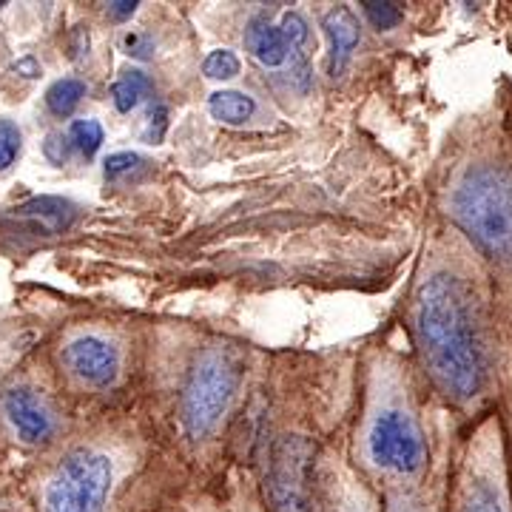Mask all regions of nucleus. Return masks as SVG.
Returning <instances> with one entry per match:
<instances>
[{
	"label": "nucleus",
	"instance_id": "14",
	"mask_svg": "<svg viewBox=\"0 0 512 512\" xmlns=\"http://www.w3.org/2000/svg\"><path fill=\"white\" fill-rule=\"evenodd\" d=\"M151 92H154V80L146 72H140V69H128V72H123L114 80L111 100H114V109L120 111V114H128V111L137 109Z\"/></svg>",
	"mask_w": 512,
	"mask_h": 512
},
{
	"label": "nucleus",
	"instance_id": "20",
	"mask_svg": "<svg viewBox=\"0 0 512 512\" xmlns=\"http://www.w3.org/2000/svg\"><path fill=\"white\" fill-rule=\"evenodd\" d=\"M362 15L379 32H390V29H396L404 20V12L399 3H373V0H367V3H362Z\"/></svg>",
	"mask_w": 512,
	"mask_h": 512
},
{
	"label": "nucleus",
	"instance_id": "27",
	"mask_svg": "<svg viewBox=\"0 0 512 512\" xmlns=\"http://www.w3.org/2000/svg\"><path fill=\"white\" fill-rule=\"evenodd\" d=\"M12 72H18L26 80H35V77H40V63H37L35 57H20V60L12 63Z\"/></svg>",
	"mask_w": 512,
	"mask_h": 512
},
{
	"label": "nucleus",
	"instance_id": "4",
	"mask_svg": "<svg viewBox=\"0 0 512 512\" xmlns=\"http://www.w3.org/2000/svg\"><path fill=\"white\" fill-rule=\"evenodd\" d=\"M458 228L493 259L512 256V171L501 165L470 168L450 194Z\"/></svg>",
	"mask_w": 512,
	"mask_h": 512
},
{
	"label": "nucleus",
	"instance_id": "3",
	"mask_svg": "<svg viewBox=\"0 0 512 512\" xmlns=\"http://www.w3.org/2000/svg\"><path fill=\"white\" fill-rule=\"evenodd\" d=\"M245 382V356L237 348L214 342L197 350L180 390V424L191 441H208L234 413Z\"/></svg>",
	"mask_w": 512,
	"mask_h": 512
},
{
	"label": "nucleus",
	"instance_id": "17",
	"mask_svg": "<svg viewBox=\"0 0 512 512\" xmlns=\"http://www.w3.org/2000/svg\"><path fill=\"white\" fill-rule=\"evenodd\" d=\"M69 140H72L74 151H80L83 157H94L103 146L106 134L97 120H74L69 126Z\"/></svg>",
	"mask_w": 512,
	"mask_h": 512
},
{
	"label": "nucleus",
	"instance_id": "6",
	"mask_svg": "<svg viewBox=\"0 0 512 512\" xmlns=\"http://www.w3.org/2000/svg\"><path fill=\"white\" fill-rule=\"evenodd\" d=\"M316 461V447L308 439H282L276 444L271 467L276 512H330Z\"/></svg>",
	"mask_w": 512,
	"mask_h": 512
},
{
	"label": "nucleus",
	"instance_id": "12",
	"mask_svg": "<svg viewBox=\"0 0 512 512\" xmlns=\"http://www.w3.org/2000/svg\"><path fill=\"white\" fill-rule=\"evenodd\" d=\"M18 217L29 222L37 231L60 234L74 222L77 208L69 200H60V197H35V200L20 205Z\"/></svg>",
	"mask_w": 512,
	"mask_h": 512
},
{
	"label": "nucleus",
	"instance_id": "24",
	"mask_svg": "<svg viewBox=\"0 0 512 512\" xmlns=\"http://www.w3.org/2000/svg\"><path fill=\"white\" fill-rule=\"evenodd\" d=\"M165 128H168V106L165 103H154L148 109V123H146V140L148 143H160L165 137Z\"/></svg>",
	"mask_w": 512,
	"mask_h": 512
},
{
	"label": "nucleus",
	"instance_id": "18",
	"mask_svg": "<svg viewBox=\"0 0 512 512\" xmlns=\"http://www.w3.org/2000/svg\"><path fill=\"white\" fill-rule=\"evenodd\" d=\"M282 35L288 37L291 43L293 57H308V49H311V23L302 12H288L282 23H279Z\"/></svg>",
	"mask_w": 512,
	"mask_h": 512
},
{
	"label": "nucleus",
	"instance_id": "25",
	"mask_svg": "<svg viewBox=\"0 0 512 512\" xmlns=\"http://www.w3.org/2000/svg\"><path fill=\"white\" fill-rule=\"evenodd\" d=\"M387 512H433V507L419 498V495H413L410 490H404V493H396L390 498V507Z\"/></svg>",
	"mask_w": 512,
	"mask_h": 512
},
{
	"label": "nucleus",
	"instance_id": "21",
	"mask_svg": "<svg viewBox=\"0 0 512 512\" xmlns=\"http://www.w3.org/2000/svg\"><path fill=\"white\" fill-rule=\"evenodd\" d=\"M154 37L148 35L146 29H126L123 37H120V49L126 52L128 57H134V60H148V57H154Z\"/></svg>",
	"mask_w": 512,
	"mask_h": 512
},
{
	"label": "nucleus",
	"instance_id": "23",
	"mask_svg": "<svg viewBox=\"0 0 512 512\" xmlns=\"http://www.w3.org/2000/svg\"><path fill=\"white\" fill-rule=\"evenodd\" d=\"M72 140H69V134H63V131H52L49 137H46V143H43V154H46V160L55 165H63L69 157H72Z\"/></svg>",
	"mask_w": 512,
	"mask_h": 512
},
{
	"label": "nucleus",
	"instance_id": "9",
	"mask_svg": "<svg viewBox=\"0 0 512 512\" xmlns=\"http://www.w3.org/2000/svg\"><path fill=\"white\" fill-rule=\"evenodd\" d=\"M456 512H512L504 478L490 464H470L458 487Z\"/></svg>",
	"mask_w": 512,
	"mask_h": 512
},
{
	"label": "nucleus",
	"instance_id": "26",
	"mask_svg": "<svg viewBox=\"0 0 512 512\" xmlns=\"http://www.w3.org/2000/svg\"><path fill=\"white\" fill-rule=\"evenodd\" d=\"M137 6H140V3L117 0V3H109V6H106V15H109V20H114V23H123V20H128L137 12Z\"/></svg>",
	"mask_w": 512,
	"mask_h": 512
},
{
	"label": "nucleus",
	"instance_id": "10",
	"mask_svg": "<svg viewBox=\"0 0 512 512\" xmlns=\"http://www.w3.org/2000/svg\"><path fill=\"white\" fill-rule=\"evenodd\" d=\"M322 29L328 37V72L330 77L345 72V66L350 63V57L356 52L359 40H362V23L356 18V12L339 3V6H330L328 12L322 15Z\"/></svg>",
	"mask_w": 512,
	"mask_h": 512
},
{
	"label": "nucleus",
	"instance_id": "7",
	"mask_svg": "<svg viewBox=\"0 0 512 512\" xmlns=\"http://www.w3.org/2000/svg\"><path fill=\"white\" fill-rule=\"evenodd\" d=\"M60 362L74 384L86 390H109L120 382L123 350L103 333H77L63 345Z\"/></svg>",
	"mask_w": 512,
	"mask_h": 512
},
{
	"label": "nucleus",
	"instance_id": "8",
	"mask_svg": "<svg viewBox=\"0 0 512 512\" xmlns=\"http://www.w3.org/2000/svg\"><path fill=\"white\" fill-rule=\"evenodd\" d=\"M3 416L12 433L26 444H46L60 430V419L52 402L29 384H15L3 393Z\"/></svg>",
	"mask_w": 512,
	"mask_h": 512
},
{
	"label": "nucleus",
	"instance_id": "19",
	"mask_svg": "<svg viewBox=\"0 0 512 512\" xmlns=\"http://www.w3.org/2000/svg\"><path fill=\"white\" fill-rule=\"evenodd\" d=\"M202 72H205L208 80H234L242 72V60L231 49H217V52L205 57Z\"/></svg>",
	"mask_w": 512,
	"mask_h": 512
},
{
	"label": "nucleus",
	"instance_id": "11",
	"mask_svg": "<svg viewBox=\"0 0 512 512\" xmlns=\"http://www.w3.org/2000/svg\"><path fill=\"white\" fill-rule=\"evenodd\" d=\"M245 49L265 69H279L288 60H293V49L291 43H288V37L282 35V29L276 26L274 20L265 18V15H256V18L248 20V26H245Z\"/></svg>",
	"mask_w": 512,
	"mask_h": 512
},
{
	"label": "nucleus",
	"instance_id": "13",
	"mask_svg": "<svg viewBox=\"0 0 512 512\" xmlns=\"http://www.w3.org/2000/svg\"><path fill=\"white\" fill-rule=\"evenodd\" d=\"M208 111L214 120L228 123V126H242L254 117L256 103L251 94L245 92H231V89H222L208 97Z\"/></svg>",
	"mask_w": 512,
	"mask_h": 512
},
{
	"label": "nucleus",
	"instance_id": "5",
	"mask_svg": "<svg viewBox=\"0 0 512 512\" xmlns=\"http://www.w3.org/2000/svg\"><path fill=\"white\" fill-rule=\"evenodd\" d=\"M117 464L106 450L77 447L60 458L43 487V512H106Z\"/></svg>",
	"mask_w": 512,
	"mask_h": 512
},
{
	"label": "nucleus",
	"instance_id": "22",
	"mask_svg": "<svg viewBox=\"0 0 512 512\" xmlns=\"http://www.w3.org/2000/svg\"><path fill=\"white\" fill-rule=\"evenodd\" d=\"M20 140V128L12 120H0V171H6L18 160Z\"/></svg>",
	"mask_w": 512,
	"mask_h": 512
},
{
	"label": "nucleus",
	"instance_id": "2",
	"mask_svg": "<svg viewBox=\"0 0 512 512\" xmlns=\"http://www.w3.org/2000/svg\"><path fill=\"white\" fill-rule=\"evenodd\" d=\"M356 439L367 473L393 484L396 493L413 490L427 473V433L404 370L393 359H379L367 373Z\"/></svg>",
	"mask_w": 512,
	"mask_h": 512
},
{
	"label": "nucleus",
	"instance_id": "16",
	"mask_svg": "<svg viewBox=\"0 0 512 512\" xmlns=\"http://www.w3.org/2000/svg\"><path fill=\"white\" fill-rule=\"evenodd\" d=\"M103 171L109 183H140V177L148 171V163L134 151H117L103 163Z\"/></svg>",
	"mask_w": 512,
	"mask_h": 512
},
{
	"label": "nucleus",
	"instance_id": "15",
	"mask_svg": "<svg viewBox=\"0 0 512 512\" xmlns=\"http://www.w3.org/2000/svg\"><path fill=\"white\" fill-rule=\"evenodd\" d=\"M83 97H86V83L80 77H60L46 92V109L60 120H66V117H72Z\"/></svg>",
	"mask_w": 512,
	"mask_h": 512
},
{
	"label": "nucleus",
	"instance_id": "1",
	"mask_svg": "<svg viewBox=\"0 0 512 512\" xmlns=\"http://www.w3.org/2000/svg\"><path fill=\"white\" fill-rule=\"evenodd\" d=\"M410 333L421 370L447 402L470 404L487 384V342L473 285L450 268H430L416 282Z\"/></svg>",
	"mask_w": 512,
	"mask_h": 512
}]
</instances>
